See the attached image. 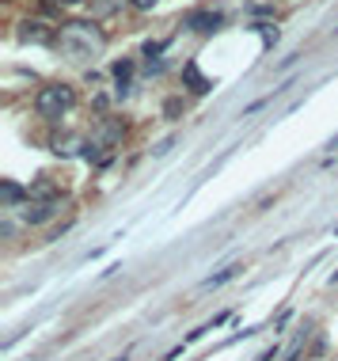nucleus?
Masks as SVG:
<instances>
[{"label":"nucleus","instance_id":"obj_17","mask_svg":"<svg viewBox=\"0 0 338 361\" xmlns=\"http://www.w3.org/2000/svg\"><path fill=\"white\" fill-rule=\"evenodd\" d=\"M115 361H129V357H115Z\"/></svg>","mask_w":338,"mask_h":361},{"label":"nucleus","instance_id":"obj_16","mask_svg":"<svg viewBox=\"0 0 338 361\" xmlns=\"http://www.w3.org/2000/svg\"><path fill=\"white\" fill-rule=\"evenodd\" d=\"M327 149H331V156L338 152V137H334V141H331V145H327Z\"/></svg>","mask_w":338,"mask_h":361},{"label":"nucleus","instance_id":"obj_3","mask_svg":"<svg viewBox=\"0 0 338 361\" xmlns=\"http://www.w3.org/2000/svg\"><path fill=\"white\" fill-rule=\"evenodd\" d=\"M61 209H65L61 198H50V202H23L15 213H20V221L27 228H42V225H50L53 217H61Z\"/></svg>","mask_w":338,"mask_h":361},{"label":"nucleus","instance_id":"obj_15","mask_svg":"<svg viewBox=\"0 0 338 361\" xmlns=\"http://www.w3.org/2000/svg\"><path fill=\"white\" fill-rule=\"evenodd\" d=\"M80 4H88V0H58V8H80Z\"/></svg>","mask_w":338,"mask_h":361},{"label":"nucleus","instance_id":"obj_1","mask_svg":"<svg viewBox=\"0 0 338 361\" xmlns=\"http://www.w3.org/2000/svg\"><path fill=\"white\" fill-rule=\"evenodd\" d=\"M58 50L61 58L69 61H91L107 50V34L96 20H72V23H61L58 31Z\"/></svg>","mask_w":338,"mask_h":361},{"label":"nucleus","instance_id":"obj_7","mask_svg":"<svg viewBox=\"0 0 338 361\" xmlns=\"http://www.w3.org/2000/svg\"><path fill=\"white\" fill-rule=\"evenodd\" d=\"M243 274V263H232V266H224V270H217V274H209L202 282V289H221V285H228L232 277H240Z\"/></svg>","mask_w":338,"mask_h":361},{"label":"nucleus","instance_id":"obj_2","mask_svg":"<svg viewBox=\"0 0 338 361\" xmlns=\"http://www.w3.org/2000/svg\"><path fill=\"white\" fill-rule=\"evenodd\" d=\"M80 103L77 88L65 84V80H53V84H42L34 91V114L42 118V122H61L65 114H72V107Z\"/></svg>","mask_w":338,"mask_h":361},{"label":"nucleus","instance_id":"obj_14","mask_svg":"<svg viewBox=\"0 0 338 361\" xmlns=\"http://www.w3.org/2000/svg\"><path fill=\"white\" fill-rule=\"evenodd\" d=\"M171 145H175V137H167V141H160L156 149H152V156H164V152H171Z\"/></svg>","mask_w":338,"mask_h":361},{"label":"nucleus","instance_id":"obj_10","mask_svg":"<svg viewBox=\"0 0 338 361\" xmlns=\"http://www.w3.org/2000/svg\"><path fill=\"white\" fill-rule=\"evenodd\" d=\"M122 4H129V0H96V20H107V15L118 12Z\"/></svg>","mask_w":338,"mask_h":361},{"label":"nucleus","instance_id":"obj_9","mask_svg":"<svg viewBox=\"0 0 338 361\" xmlns=\"http://www.w3.org/2000/svg\"><path fill=\"white\" fill-rule=\"evenodd\" d=\"M20 198L27 202V190L15 187V183H4V209H15V206H20Z\"/></svg>","mask_w":338,"mask_h":361},{"label":"nucleus","instance_id":"obj_18","mask_svg":"<svg viewBox=\"0 0 338 361\" xmlns=\"http://www.w3.org/2000/svg\"><path fill=\"white\" fill-rule=\"evenodd\" d=\"M334 39H338V27H334Z\"/></svg>","mask_w":338,"mask_h":361},{"label":"nucleus","instance_id":"obj_5","mask_svg":"<svg viewBox=\"0 0 338 361\" xmlns=\"http://www.w3.org/2000/svg\"><path fill=\"white\" fill-rule=\"evenodd\" d=\"M58 31H61V27H50L46 20H23V23H20V42H31V46H58Z\"/></svg>","mask_w":338,"mask_h":361},{"label":"nucleus","instance_id":"obj_8","mask_svg":"<svg viewBox=\"0 0 338 361\" xmlns=\"http://www.w3.org/2000/svg\"><path fill=\"white\" fill-rule=\"evenodd\" d=\"M122 133H126V122H115V118H110V122H103L99 145H103V149H110V145H118V141H122Z\"/></svg>","mask_w":338,"mask_h":361},{"label":"nucleus","instance_id":"obj_11","mask_svg":"<svg viewBox=\"0 0 338 361\" xmlns=\"http://www.w3.org/2000/svg\"><path fill=\"white\" fill-rule=\"evenodd\" d=\"M247 15H251V20H266V15H278V8L274 4H251Z\"/></svg>","mask_w":338,"mask_h":361},{"label":"nucleus","instance_id":"obj_6","mask_svg":"<svg viewBox=\"0 0 338 361\" xmlns=\"http://www.w3.org/2000/svg\"><path fill=\"white\" fill-rule=\"evenodd\" d=\"M183 84L190 88L194 96H209V91H213V80H209V77H202V72H198V65H194V61L183 69Z\"/></svg>","mask_w":338,"mask_h":361},{"label":"nucleus","instance_id":"obj_4","mask_svg":"<svg viewBox=\"0 0 338 361\" xmlns=\"http://www.w3.org/2000/svg\"><path fill=\"white\" fill-rule=\"evenodd\" d=\"M183 27L190 34H217L221 27H224V15L213 12V8H194V12L183 15Z\"/></svg>","mask_w":338,"mask_h":361},{"label":"nucleus","instance_id":"obj_12","mask_svg":"<svg viewBox=\"0 0 338 361\" xmlns=\"http://www.w3.org/2000/svg\"><path fill=\"white\" fill-rule=\"evenodd\" d=\"M129 8L134 12H152V8H160V0H129Z\"/></svg>","mask_w":338,"mask_h":361},{"label":"nucleus","instance_id":"obj_13","mask_svg":"<svg viewBox=\"0 0 338 361\" xmlns=\"http://www.w3.org/2000/svg\"><path fill=\"white\" fill-rule=\"evenodd\" d=\"M179 110H183V99H167V103H164V118H175Z\"/></svg>","mask_w":338,"mask_h":361}]
</instances>
